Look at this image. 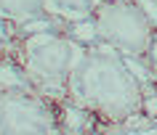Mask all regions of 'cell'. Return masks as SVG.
<instances>
[{
    "label": "cell",
    "instance_id": "obj_3",
    "mask_svg": "<svg viewBox=\"0 0 157 135\" xmlns=\"http://www.w3.org/2000/svg\"><path fill=\"white\" fill-rule=\"evenodd\" d=\"M96 40L128 59H147L157 37V21L139 0H104L93 13Z\"/></svg>",
    "mask_w": 157,
    "mask_h": 135
},
{
    "label": "cell",
    "instance_id": "obj_7",
    "mask_svg": "<svg viewBox=\"0 0 157 135\" xmlns=\"http://www.w3.org/2000/svg\"><path fill=\"white\" fill-rule=\"evenodd\" d=\"M43 13V0H0V19L11 21V24H27Z\"/></svg>",
    "mask_w": 157,
    "mask_h": 135
},
{
    "label": "cell",
    "instance_id": "obj_5",
    "mask_svg": "<svg viewBox=\"0 0 157 135\" xmlns=\"http://www.w3.org/2000/svg\"><path fill=\"white\" fill-rule=\"evenodd\" d=\"M104 0H43V13L53 16L59 24H77L93 19Z\"/></svg>",
    "mask_w": 157,
    "mask_h": 135
},
{
    "label": "cell",
    "instance_id": "obj_8",
    "mask_svg": "<svg viewBox=\"0 0 157 135\" xmlns=\"http://www.w3.org/2000/svg\"><path fill=\"white\" fill-rule=\"evenodd\" d=\"M112 135H157V122L155 125H144V127H123Z\"/></svg>",
    "mask_w": 157,
    "mask_h": 135
},
{
    "label": "cell",
    "instance_id": "obj_4",
    "mask_svg": "<svg viewBox=\"0 0 157 135\" xmlns=\"http://www.w3.org/2000/svg\"><path fill=\"white\" fill-rule=\"evenodd\" d=\"M0 135H61L43 93H0Z\"/></svg>",
    "mask_w": 157,
    "mask_h": 135
},
{
    "label": "cell",
    "instance_id": "obj_1",
    "mask_svg": "<svg viewBox=\"0 0 157 135\" xmlns=\"http://www.w3.org/2000/svg\"><path fill=\"white\" fill-rule=\"evenodd\" d=\"M67 101L104 122L125 125L144 109V82L128 56L112 48H85L69 74Z\"/></svg>",
    "mask_w": 157,
    "mask_h": 135
},
{
    "label": "cell",
    "instance_id": "obj_6",
    "mask_svg": "<svg viewBox=\"0 0 157 135\" xmlns=\"http://www.w3.org/2000/svg\"><path fill=\"white\" fill-rule=\"evenodd\" d=\"M0 93H37L27 69L16 59L0 56Z\"/></svg>",
    "mask_w": 157,
    "mask_h": 135
},
{
    "label": "cell",
    "instance_id": "obj_9",
    "mask_svg": "<svg viewBox=\"0 0 157 135\" xmlns=\"http://www.w3.org/2000/svg\"><path fill=\"white\" fill-rule=\"evenodd\" d=\"M149 3H155V5H157V0H149Z\"/></svg>",
    "mask_w": 157,
    "mask_h": 135
},
{
    "label": "cell",
    "instance_id": "obj_2",
    "mask_svg": "<svg viewBox=\"0 0 157 135\" xmlns=\"http://www.w3.org/2000/svg\"><path fill=\"white\" fill-rule=\"evenodd\" d=\"M85 45L72 40L64 29H43L21 34L16 61L27 69L37 93L45 98H67V85Z\"/></svg>",
    "mask_w": 157,
    "mask_h": 135
}]
</instances>
